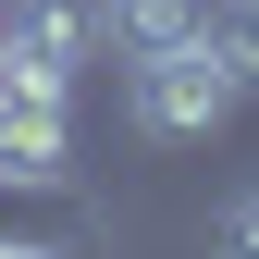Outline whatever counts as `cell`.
<instances>
[{
	"label": "cell",
	"instance_id": "cell-1",
	"mask_svg": "<svg viewBox=\"0 0 259 259\" xmlns=\"http://www.w3.org/2000/svg\"><path fill=\"white\" fill-rule=\"evenodd\" d=\"M123 111H136V136H160V148H198V136H222L247 99L222 87V62H210L198 37H173V50L123 62Z\"/></svg>",
	"mask_w": 259,
	"mask_h": 259
},
{
	"label": "cell",
	"instance_id": "cell-2",
	"mask_svg": "<svg viewBox=\"0 0 259 259\" xmlns=\"http://www.w3.org/2000/svg\"><path fill=\"white\" fill-rule=\"evenodd\" d=\"M0 173H37V185H62V173H74V99L13 87V99H0Z\"/></svg>",
	"mask_w": 259,
	"mask_h": 259
},
{
	"label": "cell",
	"instance_id": "cell-3",
	"mask_svg": "<svg viewBox=\"0 0 259 259\" xmlns=\"http://www.w3.org/2000/svg\"><path fill=\"white\" fill-rule=\"evenodd\" d=\"M99 13V37L123 62H148V50H173V37H198V0H87Z\"/></svg>",
	"mask_w": 259,
	"mask_h": 259
},
{
	"label": "cell",
	"instance_id": "cell-4",
	"mask_svg": "<svg viewBox=\"0 0 259 259\" xmlns=\"http://www.w3.org/2000/svg\"><path fill=\"white\" fill-rule=\"evenodd\" d=\"M198 50L222 62L235 99H259V0H198Z\"/></svg>",
	"mask_w": 259,
	"mask_h": 259
},
{
	"label": "cell",
	"instance_id": "cell-5",
	"mask_svg": "<svg viewBox=\"0 0 259 259\" xmlns=\"http://www.w3.org/2000/svg\"><path fill=\"white\" fill-rule=\"evenodd\" d=\"M210 259H259V185H235V198H222V222H210Z\"/></svg>",
	"mask_w": 259,
	"mask_h": 259
}]
</instances>
